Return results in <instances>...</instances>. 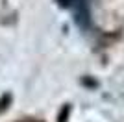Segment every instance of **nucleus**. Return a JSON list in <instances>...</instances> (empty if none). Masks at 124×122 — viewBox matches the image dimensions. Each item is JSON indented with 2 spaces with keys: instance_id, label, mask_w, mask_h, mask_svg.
<instances>
[{
  "instance_id": "nucleus-1",
  "label": "nucleus",
  "mask_w": 124,
  "mask_h": 122,
  "mask_svg": "<svg viewBox=\"0 0 124 122\" xmlns=\"http://www.w3.org/2000/svg\"><path fill=\"white\" fill-rule=\"evenodd\" d=\"M57 4L63 6V8H69V6H72V4H74V0H57Z\"/></svg>"
}]
</instances>
